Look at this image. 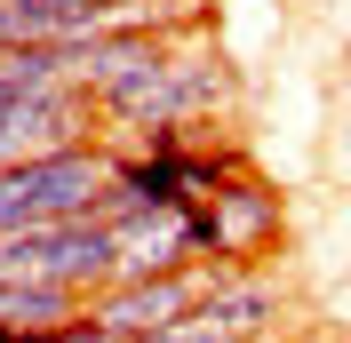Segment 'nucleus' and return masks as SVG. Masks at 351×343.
Returning a JSON list of instances; mask_svg holds the SVG:
<instances>
[{
	"instance_id": "f257e3e1",
	"label": "nucleus",
	"mask_w": 351,
	"mask_h": 343,
	"mask_svg": "<svg viewBox=\"0 0 351 343\" xmlns=\"http://www.w3.org/2000/svg\"><path fill=\"white\" fill-rule=\"evenodd\" d=\"M120 192V144H72L24 168H0V239L16 232H48V224H88L104 215Z\"/></svg>"
},
{
	"instance_id": "f03ea898",
	"label": "nucleus",
	"mask_w": 351,
	"mask_h": 343,
	"mask_svg": "<svg viewBox=\"0 0 351 343\" xmlns=\"http://www.w3.org/2000/svg\"><path fill=\"white\" fill-rule=\"evenodd\" d=\"M112 279H120V272H112V224H104V215L0 239V287H40V296L96 303Z\"/></svg>"
},
{
	"instance_id": "7ed1b4c3",
	"label": "nucleus",
	"mask_w": 351,
	"mask_h": 343,
	"mask_svg": "<svg viewBox=\"0 0 351 343\" xmlns=\"http://www.w3.org/2000/svg\"><path fill=\"white\" fill-rule=\"evenodd\" d=\"M112 224V272L120 279H160V272H192L208 256V224L199 208H104ZM112 279V287H120Z\"/></svg>"
},
{
	"instance_id": "20e7f679",
	"label": "nucleus",
	"mask_w": 351,
	"mask_h": 343,
	"mask_svg": "<svg viewBox=\"0 0 351 343\" xmlns=\"http://www.w3.org/2000/svg\"><path fill=\"white\" fill-rule=\"evenodd\" d=\"M208 256L223 263V272H263V256L287 239V200L263 184V176H232L216 200H208Z\"/></svg>"
},
{
	"instance_id": "39448f33",
	"label": "nucleus",
	"mask_w": 351,
	"mask_h": 343,
	"mask_svg": "<svg viewBox=\"0 0 351 343\" xmlns=\"http://www.w3.org/2000/svg\"><path fill=\"white\" fill-rule=\"evenodd\" d=\"M223 279V263H192V272H160V279H120L88 303V327L104 335H168L199 311V296Z\"/></svg>"
},
{
	"instance_id": "423d86ee",
	"label": "nucleus",
	"mask_w": 351,
	"mask_h": 343,
	"mask_svg": "<svg viewBox=\"0 0 351 343\" xmlns=\"http://www.w3.org/2000/svg\"><path fill=\"white\" fill-rule=\"evenodd\" d=\"M0 343H64V335H32V327H0Z\"/></svg>"
}]
</instances>
